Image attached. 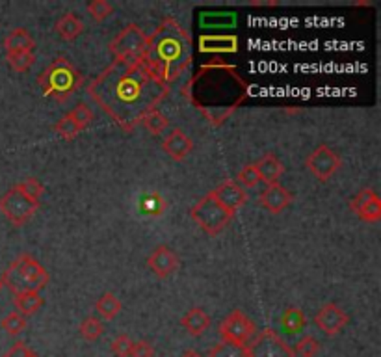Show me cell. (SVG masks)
I'll return each mask as SVG.
<instances>
[{
  "instance_id": "obj_1",
  "label": "cell",
  "mask_w": 381,
  "mask_h": 357,
  "mask_svg": "<svg viewBox=\"0 0 381 357\" xmlns=\"http://www.w3.org/2000/svg\"><path fill=\"white\" fill-rule=\"evenodd\" d=\"M168 88L141 60H114L88 84V93L125 132H132L147 112L158 108Z\"/></svg>"
},
{
  "instance_id": "obj_2",
  "label": "cell",
  "mask_w": 381,
  "mask_h": 357,
  "mask_svg": "<svg viewBox=\"0 0 381 357\" xmlns=\"http://www.w3.org/2000/svg\"><path fill=\"white\" fill-rule=\"evenodd\" d=\"M184 90L186 99H190L192 105L214 127L225 123L247 97L246 81L238 75L236 67L223 62L201 67Z\"/></svg>"
},
{
  "instance_id": "obj_3",
  "label": "cell",
  "mask_w": 381,
  "mask_h": 357,
  "mask_svg": "<svg viewBox=\"0 0 381 357\" xmlns=\"http://www.w3.org/2000/svg\"><path fill=\"white\" fill-rule=\"evenodd\" d=\"M141 60L158 76V81L170 88L177 78L184 75L194 60L190 34L177 19L164 17L155 32L147 35Z\"/></svg>"
},
{
  "instance_id": "obj_4",
  "label": "cell",
  "mask_w": 381,
  "mask_h": 357,
  "mask_svg": "<svg viewBox=\"0 0 381 357\" xmlns=\"http://www.w3.org/2000/svg\"><path fill=\"white\" fill-rule=\"evenodd\" d=\"M35 84L40 86L43 95L54 99L58 103H66L81 90L82 75L81 71L66 56H58L45 71L35 78Z\"/></svg>"
},
{
  "instance_id": "obj_5",
  "label": "cell",
  "mask_w": 381,
  "mask_h": 357,
  "mask_svg": "<svg viewBox=\"0 0 381 357\" xmlns=\"http://www.w3.org/2000/svg\"><path fill=\"white\" fill-rule=\"evenodd\" d=\"M4 287L10 288L13 294L25 291H37L45 288L50 281V276L40 261H35L30 253H20L10 267L2 274Z\"/></svg>"
},
{
  "instance_id": "obj_6",
  "label": "cell",
  "mask_w": 381,
  "mask_h": 357,
  "mask_svg": "<svg viewBox=\"0 0 381 357\" xmlns=\"http://www.w3.org/2000/svg\"><path fill=\"white\" fill-rule=\"evenodd\" d=\"M190 216L209 237H218L231 223L235 214L231 211H227L225 206L216 199L214 194L209 192L206 196L201 197L199 201L192 206Z\"/></svg>"
},
{
  "instance_id": "obj_7",
  "label": "cell",
  "mask_w": 381,
  "mask_h": 357,
  "mask_svg": "<svg viewBox=\"0 0 381 357\" xmlns=\"http://www.w3.org/2000/svg\"><path fill=\"white\" fill-rule=\"evenodd\" d=\"M37 209H40V201H34L26 194H23L17 188V185L0 197V212L4 214L6 220L10 221L11 226L16 227L28 223L37 212Z\"/></svg>"
},
{
  "instance_id": "obj_8",
  "label": "cell",
  "mask_w": 381,
  "mask_h": 357,
  "mask_svg": "<svg viewBox=\"0 0 381 357\" xmlns=\"http://www.w3.org/2000/svg\"><path fill=\"white\" fill-rule=\"evenodd\" d=\"M147 45V35L140 26L131 23L110 41V52L114 60H140Z\"/></svg>"
},
{
  "instance_id": "obj_9",
  "label": "cell",
  "mask_w": 381,
  "mask_h": 357,
  "mask_svg": "<svg viewBox=\"0 0 381 357\" xmlns=\"http://www.w3.org/2000/svg\"><path fill=\"white\" fill-rule=\"evenodd\" d=\"M247 356L250 357H296L279 333L271 327H266L255 333V337L247 342Z\"/></svg>"
},
{
  "instance_id": "obj_10",
  "label": "cell",
  "mask_w": 381,
  "mask_h": 357,
  "mask_svg": "<svg viewBox=\"0 0 381 357\" xmlns=\"http://www.w3.org/2000/svg\"><path fill=\"white\" fill-rule=\"evenodd\" d=\"M257 332H259L257 324L247 315H244L240 309L229 312L223 318V322L220 324L221 341L236 342V344H244V346H247V342L255 337Z\"/></svg>"
},
{
  "instance_id": "obj_11",
  "label": "cell",
  "mask_w": 381,
  "mask_h": 357,
  "mask_svg": "<svg viewBox=\"0 0 381 357\" xmlns=\"http://www.w3.org/2000/svg\"><path fill=\"white\" fill-rule=\"evenodd\" d=\"M305 168L311 171L318 181L326 182L335 175L336 171L341 170L342 158L333 151L332 147L326 146V144H322V146L316 147L311 155L307 156Z\"/></svg>"
},
{
  "instance_id": "obj_12",
  "label": "cell",
  "mask_w": 381,
  "mask_h": 357,
  "mask_svg": "<svg viewBox=\"0 0 381 357\" xmlns=\"http://www.w3.org/2000/svg\"><path fill=\"white\" fill-rule=\"evenodd\" d=\"M348 322H350L348 312L341 305H336V303H326L320 311L316 312L315 317L316 327L326 333V335H329V337L341 333L348 326Z\"/></svg>"
},
{
  "instance_id": "obj_13",
  "label": "cell",
  "mask_w": 381,
  "mask_h": 357,
  "mask_svg": "<svg viewBox=\"0 0 381 357\" xmlns=\"http://www.w3.org/2000/svg\"><path fill=\"white\" fill-rule=\"evenodd\" d=\"M350 209L357 218L366 223H377L381 220V199L372 188H365L350 201Z\"/></svg>"
},
{
  "instance_id": "obj_14",
  "label": "cell",
  "mask_w": 381,
  "mask_h": 357,
  "mask_svg": "<svg viewBox=\"0 0 381 357\" xmlns=\"http://www.w3.org/2000/svg\"><path fill=\"white\" fill-rule=\"evenodd\" d=\"M179 257L171 250L170 246H158L153 250L149 257H147V267L151 268V272L155 274L160 279H166L171 274H175L179 270Z\"/></svg>"
},
{
  "instance_id": "obj_15",
  "label": "cell",
  "mask_w": 381,
  "mask_h": 357,
  "mask_svg": "<svg viewBox=\"0 0 381 357\" xmlns=\"http://www.w3.org/2000/svg\"><path fill=\"white\" fill-rule=\"evenodd\" d=\"M212 194H214L216 199L225 206L227 211H231L233 214H236V211H238L240 206L246 205L247 201L246 190H244L235 179L223 181L216 190H212Z\"/></svg>"
},
{
  "instance_id": "obj_16",
  "label": "cell",
  "mask_w": 381,
  "mask_h": 357,
  "mask_svg": "<svg viewBox=\"0 0 381 357\" xmlns=\"http://www.w3.org/2000/svg\"><path fill=\"white\" fill-rule=\"evenodd\" d=\"M292 199L294 197H292L291 192L286 190L285 187H281L279 182H276V185H270V187L264 188V192L259 196V205L266 209L270 214H281L286 206L291 205Z\"/></svg>"
},
{
  "instance_id": "obj_17",
  "label": "cell",
  "mask_w": 381,
  "mask_h": 357,
  "mask_svg": "<svg viewBox=\"0 0 381 357\" xmlns=\"http://www.w3.org/2000/svg\"><path fill=\"white\" fill-rule=\"evenodd\" d=\"M162 149H164V153H166L170 158H173V160L177 162H182L186 156L194 151V141H192V138L188 136L182 129H173V131L164 138V141H162Z\"/></svg>"
},
{
  "instance_id": "obj_18",
  "label": "cell",
  "mask_w": 381,
  "mask_h": 357,
  "mask_svg": "<svg viewBox=\"0 0 381 357\" xmlns=\"http://www.w3.org/2000/svg\"><path fill=\"white\" fill-rule=\"evenodd\" d=\"M240 43L236 35H201L199 37V51L205 54H231L238 52Z\"/></svg>"
},
{
  "instance_id": "obj_19",
  "label": "cell",
  "mask_w": 381,
  "mask_h": 357,
  "mask_svg": "<svg viewBox=\"0 0 381 357\" xmlns=\"http://www.w3.org/2000/svg\"><path fill=\"white\" fill-rule=\"evenodd\" d=\"M211 317H209V312L203 307H192V309L184 312V317L181 318V326L184 327V332L192 335V337H201L211 327Z\"/></svg>"
},
{
  "instance_id": "obj_20",
  "label": "cell",
  "mask_w": 381,
  "mask_h": 357,
  "mask_svg": "<svg viewBox=\"0 0 381 357\" xmlns=\"http://www.w3.org/2000/svg\"><path fill=\"white\" fill-rule=\"evenodd\" d=\"M255 168L257 171H259L261 182H266V187L279 182L281 175L285 173V164H283L281 158H277L274 153H266L261 160L257 162Z\"/></svg>"
},
{
  "instance_id": "obj_21",
  "label": "cell",
  "mask_w": 381,
  "mask_h": 357,
  "mask_svg": "<svg viewBox=\"0 0 381 357\" xmlns=\"http://www.w3.org/2000/svg\"><path fill=\"white\" fill-rule=\"evenodd\" d=\"M35 41L28 30L25 28H13L4 37L6 54H16V52H34Z\"/></svg>"
},
{
  "instance_id": "obj_22",
  "label": "cell",
  "mask_w": 381,
  "mask_h": 357,
  "mask_svg": "<svg viewBox=\"0 0 381 357\" xmlns=\"http://www.w3.org/2000/svg\"><path fill=\"white\" fill-rule=\"evenodd\" d=\"M279 324L288 337H296L307 327L305 312L301 311L300 307H286L279 318Z\"/></svg>"
},
{
  "instance_id": "obj_23",
  "label": "cell",
  "mask_w": 381,
  "mask_h": 357,
  "mask_svg": "<svg viewBox=\"0 0 381 357\" xmlns=\"http://www.w3.org/2000/svg\"><path fill=\"white\" fill-rule=\"evenodd\" d=\"M54 30L58 32V35L64 41H73L84 32V23L76 13H66V16H61L60 19L56 21Z\"/></svg>"
},
{
  "instance_id": "obj_24",
  "label": "cell",
  "mask_w": 381,
  "mask_h": 357,
  "mask_svg": "<svg viewBox=\"0 0 381 357\" xmlns=\"http://www.w3.org/2000/svg\"><path fill=\"white\" fill-rule=\"evenodd\" d=\"M13 305L23 317H30L43 307V298L37 291L17 292V294H13Z\"/></svg>"
},
{
  "instance_id": "obj_25",
  "label": "cell",
  "mask_w": 381,
  "mask_h": 357,
  "mask_svg": "<svg viewBox=\"0 0 381 357\" xmlns=\"http://www.w3.org/2000/svg\"><path fill=\"white\" fill-rule=\"evenodd\" d=\"M168 211V201L158 192H149L140 199V212L143 216L160 218Z\"/></svg>"
},
{
  "instance_id": "obj_26",
  "label": "cell",
  "mask_w": 381,
  "mask_h": 357,
  "mask_svg": "<svg viewBox=\"0 0 381 357\" xmlns=\"http://www.w3.org/2000/svg\"><path fill=\"white\" fill-rule=\"evenodd\" d=\"M121 309H123V305H121L119 298L116 294H112V292H105L95 302V311L105 320H114L121 312Z\"/></svg>"
},
{
  "instance_id": "obj_27",
  "label": "cell",
  "mask_w": 381,
  "mask_h": 357,
  "mask_svg": "<svg viewBox=\"0 0 381 357\" xmlns=\"http://www.w3.org/2000/svg\"><path fill=\"white\" fill-rule=\"evenodd\" d=\"M140 125H143V129H146L149 134L158 136V134H164V131L170 127V119H168L166 114H162L158 108H155V110L147 112L146 116L141 117Z\"/></svg>"
},
{
  "instance_id": "obj_28",
  "label": "cell",
  "mask_w": 381,
  "mask_h": 357,
  "mask_svg": "<svg viewBox=\"0 0 381 357\" xmlns=\"http://www.w3.org/2000/svg\"><path fill=\"white\" fill-rule=\"evenodd\" d=\"M209 357H250L247 356V346L236 344V342L221 341L216 346L211 348Z\"/></svg>"
},
{
  "instance_id": "obj_29",
  "label": "cell",
  "mask_w": 381,
  "mask_h": 357,
  "mask_svg": "<svg viewBox=\"0 0 381 357\" xmlns=\"http://www.w3.org/2000/svg\"><path fill=\"white\" fill-rule=\"evenodd\" d=\"M28 322H26V317H23L20 312H10L8 317L2 318V322H0V327L4 329L10 337H17L20 333L25 332Z\"/></svg>"
},
{
  "instance_id": "obj_30",
  "label": "cell",
  "mask_w": 381,
  "mask_h": 357,
  "mask_svg": "<svg viewBox=\"0 0 381 357\" xmlns=\"http://www.w3.org/2000/svg\"><path fill=\"white\" fill-rule=\"evenodd\" d=\"M6 60L16 73H26L34 67L35 54L34 52H16V54H6Z\"/></svg>"
},
{
  "instance_id": "obj_31",
  "label": "cell",
  "mask_w": 381,
  "mask_h": 357,
  "mask_svg": "<svg viewBox=\"0 0 381 357\" xmlns=\"http://www.w3.org/2000/svg\"><path fill=\"white\" fill-rule=\"evenodd\" d=\"M66 116L69 117V119L73 121V123H75L81 131H86V129L91 125L93 117H95L93 116V110H91L88 105H84V103H82V105H76L69 114H66Z\"/></svg>"
},
{
  "instance_id": "obj_32",
  "label": "cell",
  "mask_w": 381,
  "mask_h": 357,
  "mask_svg": "<svg viewBox=\"0 0 381 357\" xmlns=\"http://www.w3.org/2000/svg\"><path fill=\"white\" fill-rule=\"evenodd\" d=\"M102 333H105V326H102V322H100L99 318L88 317L84 322L81 324V335L86 339V341L95 342L97 339L102 337Z\"/></svg>"
},
{
  "instance_id": "obj_33",
  "label": "cell",
  "mask_w": 381,
  "mask_h": 357,
  "mask_svg": "<svg viewBox=\"0 0 381 357\" xmlns=\"http://www.w3.org/2000/svg\"><path fill=\"white\" fill-rule=\"evenodd\" d=\"M238 185H240L244 190H250V188H255L259 182H261V177H259V171H257L255 164H246L238 171V175L235 179Z\"/></svg>"
},
{
  "instance_id": "obj_34",
  "label": "cell",
  "mask_w": 381,
  "mask_h": 357,
  "mask_svg": "<svg viewBox=\"0 0 381 357\" xmlns=\"http://www.w3.org/2000/svg\"><path fill=\"white\" fill-rule=\"evenodd\" d=\"M294 353L300 357H316V353L320 352V342L318 339L312 337V335H307V337L300 339L296 342V346L292 348Z\"/></svg>"
},
{
  "instance_id": "obj_35",
  "label": "cell",
  "mask_w": 381,
  "mask_h": 357,
  "mask_svg": "<svg viewBox=\"0 0 381 357\" xmlns=\"http://www.w3.org/2000/svg\"><path fill=\"white\" fill-rule=\"evenodd\" d=\"M88 13L95 23H102L114 13V6L110 2H106V0H93V2L88 4Z\"/></svg>"
},
{
  "instance_id": "obj_36",
  "label": "cell",
  "mask_w": 381,
  "mask_h": 357,
  "mask_svg": "<svg viewBox=\"0 0 381 357\" xmlns=\"http://www.w3.org/2000/svg\"><path fill=\"white\" fill-rule=\"evenodd\" d=\"M54 132L60 138H64V140L73 141V140H76V138H78V134H81L82 131H81V129H78V127L75 125V123H73V121L69 119V117L64 116L54 125Z\"/></svg>"
},
{
  "instance_id": "obj_37",
  "label": "cell",
  "mask_w": 381,
  "mask_h": 357,
  "mask_svg": "<svg viewBox=\"0 0 381 357\" xmlns=\"http://www.w3.org/2000/svg\"><path fill=\"white\" fill-rule=\"evenodd\" d=\"M17 188H19L23 194H26V196L30 197V199H34V201H41V196L45 194V187H43V182L34 179V177H28V179H25L23 182H19Z\"/></svg>"
},
{
  "instance_id": "obj_38",
  "label": "cell",
  "mask_w": 381,
  "mask_h": 357,
  "mask_svg": "<svg viewBox=\"0 0 381 357\" xmlns=\"http://www.w3.org/2000/svg\"><path fill=\"white\" fill-rule=\"evenodd\" d=\"M132 344H134V341L129 335H125V333H121V335L114 339V342L110 344V350L117 357H131Z\"/></svg>"
},
{
  "instance_id": "obj_39",
  "label": "cell",
  "mask_w": 381,
  "mask_h": 357,
  "mask_svg": "<svg viewBox=\"0 0 381 357\" xmlns=\"http://www.w3.org/2000/svg\"><path fill=\"white\" fill-rule=\"evenodd\" d=\"M2 357H40V356H37L32 348L26 346L25 342L19 341L16 342V344H13V346H11Z\"/></svg>"
},
{
  "instance_id": "obj_40",
  "label": "cell",
  "mask_w": 381,
  "mask_h": 357,
  "mask_svg": "<svg viewBox=\"0 0 381 357\" xmlns=\"http://www.w3.org/2000/svg\"><path fill=\"white\" fill-rule=\"evenodd\" d=\"M131 357H155V348L147 341H138L132 344Z\"/></svg>"
},
{
  "instance_id": "obj_41",
  "label": "cell",
  "mask_w": 381,
  "mask_h": 357,
  "mask_svg": "<svg viewBox=\"0 0 381 357\" xmlns=\"http://www.w3.org/2000/svg\"><path fill=\"white\" fill-rule=\"evenodd\" d=\"M181 357H203V356H201L199 352H196V350H186Z\"/></svg>"
},
{
  "instance_id": "obj_42",
  "label": "cell",
  "mask_w": 381,
  "mask_h": 357,
  "mask_svg": "<svg viewBox=\"0 0 381 357\" xmlns=\"http://www.w3.org/2000/svg\"><path fill=\"white\" fill-rule=\"evenodd\" d=\"M2 287H4V283H2V277H0V291H2Z\"/></svg>"
}]
</instances>
